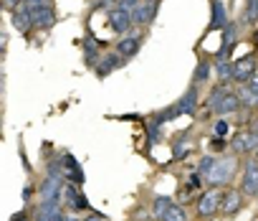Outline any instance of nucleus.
Instances as JSON below:
<instances>
[{"mask_svg":"<svg viewBox=\"0 0 258 221\" xmlns=\"http://www.w3.org/2000/svg\"><path fill=\"white\" fill-rule=\"evenodd\" d=\"M235 43H238V28H235V23L230 21L225 28H223V43H220V49H218V59H230V51L235 49Z\"/></svg>","mask_w":258,"mask_h":221,"instance_id":"obj_18","label":"nucleus"},{"mask_svg":"<svg viewBox=\"0 0 258 221\" xmlns=\"http://www.w3.org/2000/svg\"><path fill=\"white\" fill-rule=\"evenodd\" d=\"M86 221H109V218H106V216H101V213H91Z\"/></svg>","mask_w":258,"mask_h":221,"instance_id":"obj_36","label":"nucleus"},{"mask_svg":"<svg viewBox=\"0 0 258 221\" xmlns=\"http://www.w3.org/2000/svg\"><path fill=\"white\" fill-rule=\"evenodd\" d=\"M31 198H33V186L28 183V186L23 188V203H31Z\"/></svg>","mask_w":258,"mask_h":221,"instance_id":"obj_32","label":"nucleus"},{"mask_svg":"<svg viewBox=\"0 0 258 221\" xmlns=\"http://www.w3.org/2000/svg\"><path fill=\"white\" fill-rule=\"evenodd\" d=\"M157 11H160V3L157 0H142V3L132 11V21L135 26H147L157 18Z\"/></svg>","mask_w":258,"mask_h":221,"instance_id":"obj_10","label":"nucleus"},{"mask_svg":"<svg viewBox=\"0 0 258 221\" xmlns=\"http://www.w3.org/2000/svg\"><path fill=\"white\" fill-rule=\"evenodd\" d=\"M81 46H84V64H86L89 69H96V64L101 61V49H99L96 38H94V36H86Z\"/></svg>","mask_w":258,"mask_h":221,"instance_id":"obj_19","label":"nucleus"},{"mask_svg":"<svg viewBox=\"0 0 258 221\" xmlns=\"http://www.w3.org/2000/svg\"><path fill=\"white\" fill-rule=\"evenodd\" d=\"M11 221H28V213H26V211H18V213L11 216Z\"/></svg>","mask_w":258,"mask_h":221,"instance_id":"obj_34","label":"nucleus"},{"mask_svg":"<svg viewBox=\"0 0 258 221\" xmlns=\"http://www.w3.org/2000/svg\"><path fill=\"white\" fill-rule=\"evenodd\" d=\"M255 160H258V150H255Z\"/></svg>","mask_w":258,"mask_h":221,"instance_id":"obj_39","label":"nucleus"},{"mask_svg":"<svg viewBox=\"0 0 258 221\" xmlns=\"http://www.w3.org/2000/svg\"><path fill=\"white\" fill-rule=\"evenodd\" d=\"M243 191L240 188H225L223 191V201H220V213L223 216H235L240 208H243Z\"/></svg>","mask_w":258,"mask_h":221,"instance_id":"obj_9","label":"nucleus"},{"mask_svg":"<svg viewBox=\"0 0 258 221\" xmlns=\"http://www.w3.org/2000/svg\"><path fill=\"white\" fill-rule=\"evenodd\" d=\"M243 21H245L248 26H255V23H258V0H245Z\"/></svg>","mask_w":258,"mask_h":221,"instance_id":"obj_28","label":"nucleus"},{"mask_svg":"<svg viewBox=\"0 0 258 221\" xmlns=\"http://www.w3.org/2000/svg\"><path fill=\"white\" fill-rule=\"evenodd\" d=\"M220 201H223V188H208L195 203L198 218H213L220 211Z\"/></svg>","mask_w":258,"mask_h":221,"instance_id":"obj_3","label":"nucleus"},{"mask_svg":"<svg viewBox=\"0 0 258 221\" xmlns=\"http://www.w3.org/2000/svg\"><path fill=\"white\" fill-rule=\"evenodd\" d=\"M46 175L53 178V181L66 183V175H63V160H48V163H46Z\"/></svg>","mask_w":258,"mask_h":221,"instance_id":"obj_26","label":"nucleus"},{"mask_svg":"<svg viewBox=\"0 0 258 221\" xmlns=\"http://www.w3.org/2000/svg\"><path fill=\"white\" fill-rule=\"evenodd\" d=\"M11 21H13V28L18 31V33H23V36H28L36 26H33V16H31V8L23 3L21 8H16L13 13H11Z\"/></svg>","mask_w":258,"mask_h":221,"instance_id":"obj_14","label":"nucleus"},{"mask_svg":"<svg viewBox=\"0 0 258 221\" xmlns=\"http://www.w3.org/2000/svg\"><path fill=\"white\" fill-rule=\"evenodd\" d=\"M238 155L235 153H230V155H223V158H218L215 160V165H213V170H210V175L205 178V183L210 186V188H228L230 183H233V178H235V173H238Z\"/></svg>","mask_w":258,"mask_h":221,"instance_id":"obj_2","label":"nucleus"},{"mask_svg":"<svg viewBox=\"0 0 258 221\" xmlns=\"http://www.w3.org/2000/svg\"><path fill=\"white\" fill-rule=\"evenodd\" d=\"M230 150L235 155H250V153H255L258 150V132H253V130L238 132L233 138V143H230Z\"/></svg>","mask_w":258,"mask_h":221,"instance_id":"obj_8","label":"nucleus"},{"mask_svg":"<svg viewBox=\"0 0 258 221\" xmlns=\"http://www.w3.org/2000/svg\"><path fill=\"white\" fill-rule=\"evenodd\" d=\"M235 94L240 99V107H248V109H255L258 107V92H253L248 84H240Z\"/></svg>","mask_w":258,"mask_h":221,"instance_id":"obj_21","label":"nucleus"},{"mask_svg":"<svg viewBox=\"0 0 258 221\" xmlns=\"http://www.w3.org/2000/svg\"><path fill=\"white\" fill-rule=\"evenodd\" d=\"M248 86H250L253 92H258V71H255V74L250 76V81H248Z\"/></svg>","mask_w":258,"mask_h":221,"instance_id":"obj_35","label":"nucleus"},{"mask_svg":"<svg viewBox=\"0 0 258 221\" xmlns=\"http://www.w3.org/2000/svg\"><path fill=\"white\" fill-rule=\"evenodd\" d=\"M170 145H172V163H177V160L187 158V155H190V150H192V143H190L187 132H185V135H177Z\"/></svg>","mask_w":258,"mask_h":221,"instance_id":"obj_20","label":"nucleus"},{"mask_svg":"<svg viewBox=\"0 0 258 221\" xmlns=\"http://www.w3.org/2000/svg\"><path fill=\"white\" fill-rule=\"evenodd\" d=\"M208 109H210V112H215L218 117H228V115H235L238 109H240V99H238L235 92H230L228 81H220L208 94Z\"/></svg>","mask_w":258,"mask_h":221,"instance_id":"obj_1","label":"nucleus"},{"mask_svg":"<svg viewBox=\"0 0 258 221\" xmlns=\"http://www.w3.org/2000/svg\"><path fill=\"white\" fill-rule=\"evenodd\" d=\"M140 49H142V36H140V33H124L121 41H116V51H119L124 59L137 56Z\"/></svg>","mask_w":258,"mask_h":221,"instance_id":"obj_16","label":"nucleus"},{"mask_svg":"<svg viewBox=\"0 0 258 221\" xmlns=\"http://www.w3.org/2000/svg\"><path fill=\"white\" fill-rule=\"evenodd\" d=\"M106 18H109L111 31H114V33H119V36H124L129 28L135 26V21H132V11H126V8H121V6H116V8L106 11Z\"/></svg>","mask_w":258,"mask_h":221,"instance_id":"obj_5","label":"nucleus"},{"mask_svg":"<svg viewBox=\"0 0 258 221\" xmlns=\"http://www.w3.org/2000/svg\"><path fill=\"white\" fill-rule=\"evenodd\" d=\"M162 221H190V218H187V211H185L180 203H172V206L167 208V213L162 216Z\"/></svg>","mask_w":258,"mask_h":221,"instance_id":"obj_27","label":"nucleus"},{"mask_svg":"<svg viewBox=\"0 0 258 221\" xmlns=\"http://www.w3.org/2000/svg\"><path fill=\"white\" fill-rule=\"evenodd\" d=\"M198 102H200V86L190 84L185 89V94L180 97L177 102V109H180V115H195V109H198Z\"/></svg>","mask_w":258,"mask_h":221,"instance_id":"obj_17","label":"nucleus"},{"mask_svg":"<svg viewBox=\"0 0 258 221\" xmlns=\"http://www.w3.org/2000/svg\"><path fill=\"white\" fill-rule=\"evenodd\" d=\"M26 6H53V0H23Z\"/></svg>","mask_w":258,"mask_h":221,"instance_id":"obj_33","label":"nucleus"},{"mask_svg":"<svg viewBox=\"0 0 258 221\" xmlns=\"http://www.w3.org/2000/svg\"><path fill=\"white\" fill-rule=\"evenodd\" d=\"M31 8V16H33V26L38 31H48L53 23H56V11L53 6H28Z\"/></svg>","mask_w":258,"mask_h":221,"instance_id":"obj_12","label":"nucleus"},{"mask_svg":"<svg viewBox=\"0 0 258 221\" xmlns=\"http://www.w3.org/2000/svg\"><path fill=\"white\" fill-rule=\"evenodd\" d=\"M228 132H230V122H228L225 117H218L215 125H213V135H218V138H228Z\"/></svg>","mask_w":258,"mask_h":221,"instance_id":"obj_30","label":"nucleus"},{"mask_svg":"<svg viewBox=\"0 0 258 221\" xmlns=\"http://www.w3.org/2000/svg\"><path fill=\"white\" fill-rule=\"evenodd\" d=\"M175 201L170 198V196H155V201H152V216L157 218V221H162V216L167 213V208L172 206Z\"/></svg>","mask_w":258,"mask_h":221,"instance_id":"obj_23","label":"nucleus"},{"mask_svg":"<svg viewBox=\"0 0 258 221\" xmlns=\"http://www.w3.org/2000/svg\"><path fill=\"white\" fill-rule=\"evenodd\" d=\"M228 11H225V3L223 0H210V23H208V33L210 31H223L228 26Z\"/></svg>","mask_w":258,"mask_h":221,"instance_id":"obj_15","label":"nucleus"},{"mask_svg":"<svg viewBox=\"0 0 258 221\" xmlns=\"http://www.w3.org/2000/svg\"><path fill=\"white\" fill-rule=\"evenodd\" d=\"M253 43H255V46H258V31H255V33H253Z\"/></svg>","mask_w":258,"mask_h":221,"instance_id":"obj_38","label":"nucleus"},{"mask_svg":"<svg viewBox=\"0 0 258 221\" xmlns=\"http://www.w3.org/2000/svg\"><path fill=\"white\" fill-rule=\"evenodd\" d=\"M61 160H63V175H66V183L84 186V183H86V175H84V170H81L79 160H76L71 153H63V155H61Z\"/></svg>","mask_w":258,"mask_h":221,"instance_id":"obj_13","label":"nucleus"},{"mask_svg":"<svg viewBox=\"0 0 258 221\" xmlns=\"http://www.w3.org/2000/svg\"><path fill=\"white\" fill-rule=\"evenodd\" d=\"M248 130H253V132H258V117H255V120L250 122V127H248Z\"/></svg>","mask_w":258,"mask_h":221,"instance_id":"obj_37","label":"nucleus"},{"mask_svg":"<svg viewBox=\"0 0 258 221\" xmlns=\"http://www.w3.org/2000/svg\"><path fill=\"white\" fill-rule=\"evenodd\" d=\"M160 138H162V125L152 117V120L147 122V148H155V145L160 143Z\"/></svg>","mask_w":258,"mask_h":221,"instance_id":"obj_25","label":"nucleus"},{"mask_svg":"<svg viewBox=\"0 0 258 221\" xmlns=\"http://www.w3.org/2000/svg\"><path fill=\"white\" fill-rule=\"evenodd\" d=\"M63 206L71 213H81V211H89V198L79 191V186L63 183Z\"/></svg>","mask_w":258,"mask_h":221,"instance_id":"obj_4","label":"nucleus"},{"mask_svg":"<svg viewBox=\"0 0 258 221\" xmlns=\"http://www.w3.org/2000/svg\"><path fill=\"white\" fill-rule=\"evenodd\" d=\"M210 145H213V150H225V145H228V143H225V138H218V135H215Z\"/></svg>","mask_w":258,"mask_h":221,"instance_id":"obj_31","label":"nucleus"},{"mask_svg":"<svg viewBox=\"0 0 258 221\" xmlns=\"http://www.w3.org/2000/svg\"><path fill=\"white\" fill-rule=\"evenodd\" d=\"M126 64V59L119 54V51H109V54H104L101 56V61L96 64V69H94V74L99 76V79H104V76H109L111 71H116V69H121Z\"/></svg>","mask_w":258,"mask_h":221,"instance_id":"obj_11","label":"nucleus"},{"mask_svg":"<svg viewBox=\"0 0 258 221\" xmlns=\"http://www.w3.org/2000/svg\"><path fill=\"white\" fill-rule=\"evenodd\" d=\"M215 74H218V81H230L233 79V61L230 59H218Z\"/></svg>","mask_w":258,"mask_h":221,"instance_id":"obj_24","label":"nucleus"},{"mask_svg":"<svg viewBox=\"0 0 258 221\" xmlns=\"http://www.w3.org/2000/svg\"><path fill=\"white\" fill-rule=\"evenodd\" d=\"M213 165H215V158L213 155H205V158H200V163H198V173L203 175V178H208L210 175V170H213Z\"/></svg>","mask_w":258,"mask_h":221,"instance_id":"obj_29","label":"nucleus"},{"mask_svg":"<svg viewBox=\"0 0 258 221\" xmlns=\"http://www.w3.org/2000/svg\"><path fill=\"white\" fill-rule=\"evenodd\" d=\"M238 188L243 191V196H258V160H245Z\"/></svg>","mask_w":258,"mask_h":221,"instance_id":"obj_7","label":"nucleus"},{"mask_svg":"<svg viewBox=\"0 0 258 221\" xmlns=\"http://www.w3.org/2000/svg\"><path fill=\"white\" fill-rule=\"evenodd\" d=\"M210 71H213L210 61H208V59H200V61H198V66H195V71H192V84H195V86L205 84V81L210 79Z\"/></svg>","mask_w":258,"mask_h":221,"instance_id":"obj_22","label":"nucleus"},{"mask_svg":"<svg viewBox=\"0 0 258 221\" xmlns=\"http://www.w3.org/2000/svg\"><path fill=\"white\" fill-rule=\"evenodd\" d=\"M255 71H258V61H255L253 54L240 56L238 61H233V81H238V84H248Z\"/></svg>","mask_w":258,"mask_h":221,"instance_id":"obj_6","label":"nucleus"}]
</instances>
